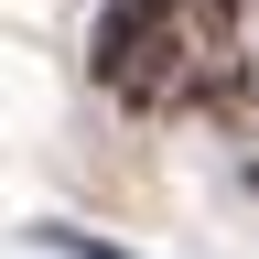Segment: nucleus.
I'll return each instance as SVG.
<instances>
[{"label": "nucleus", "mask_w": 259, "mask_h": 259, "mask_svg": "<svg viewBox=\"0 0 259 259\" xmlns=\"http://www.w3.org/2000/svg\"><path fill=\"white\" fill-rule=\"evenodd\" d=\"M97 87L119 108H173V97H194L184 0H108L97 11Z\"/></svg>", "instance_id": "nucleus-1"}, {"label": "nucleus", "mask_w": 259, "mask_h": 259, "mask_svg": "<svg viewBox=\"0 0 259 259\" xmlns=\"http://www.w3.org/2000/svg\"><path fill=\"white\" fill-rule=\"evenodd\" d=\"M184 44H194V97L238 108V0H184Z\"/></svg>", "instance_id": "nucleus-2"}, {"label": "nucleus", "mask_w": 259, "mask_h": 259, "mask_svg": "<svg viewBox=\"0 0 259 259\" xmlns=\"http://www.w3.org/2000/svg\"><path fill=\"white\" fill-rule=\"evenodd\" d=\"M32 248H54V259H130L108 238H87V227H32Z\"/></svg>", "instance_id": "nucleus-3"}]
</instances>
